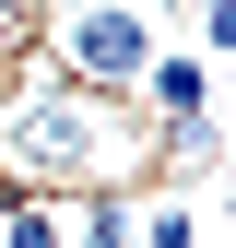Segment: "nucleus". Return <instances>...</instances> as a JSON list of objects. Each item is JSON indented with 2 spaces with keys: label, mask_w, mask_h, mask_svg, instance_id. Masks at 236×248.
Returning a JSON list of instances; mask_svg holds the SVG:
<instances>
[{
  "label": "nucleus",
  "mask_w": 236,
  "mask_h": 248,
  "mask_svg": "<svg viewBox=\"0 0 236 248\" xmlns=\"http://www.w3.org/2000/svg\"><path fill=\"white\" fill-rule=\"evenodd\" d=\"M36 36H47V0H0V71L36 59Z\"/></svg>",
  "instance_id": "5"
},
{
  "label": "nucleus",
  "mask_w": 236,
  "mask_h": 248,
  "mask_svg": "<svg viewBox=\"0 0 236 248\" xmlns=\"http://www.w3.org/2000/svg\"><path fill=\"white\" fill-rule=\"evenodd\" d=\"M130 95H142V118H154V130H201V118H224V95H213V59H201V47H154Z\"/></svg>",
  "instance_id": "3"
},
{
  "label": "nucleus",
  "mask_w": 236,
  "mask_h": 248,
  "mask_svg": "<svg viewBox=\"0 0 236 248\" xmlns=\"http://www.w3.org/2000/svg\"><path fill=\"white\" fill-rule=\"evenodd\" d=\"M71 248H130V201H71Z\"/></svg>",
  "instance_id": "4"
},
{
  "label": "nucleus",
  "mask_w": 236,
  "mask_h": 248,
  "mask_svg": "<svg viewBox=\"0 0 236 248\" xmlns=\"http://www.w3.org/2000/svg\"><path fill=\"white\" fill-rule=\"evenodd\" d=\"M154 47H165V24L142 12V0H83V12H47V36H36L47 71L59 83H95V95H130Z\"/></svg>",
  "instance_id": "2"
},
{
  "label": "nucleus",
  "mask_w": 236,
  "mask_h": 248,
  "mask_svg": "<svg viewBox=\"0 0 236 248\" xmlns=\"http://www.w3.org/2000/svg\"><path fill=\"white\" fill-rule=\"evenodd\" d=\"M165 177V130L142 118V95H95L59 83L47 59L0 71V189H83V201H130Z\"/></svg>",
  "instance_id": "1"
}]
</instances>
